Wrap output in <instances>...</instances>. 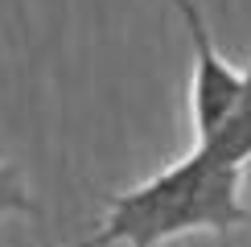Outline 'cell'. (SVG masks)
Segmentation results:
<instances>
[{"label": "cell", "instance_id": "2", "mask_svg": "<svg viewBox=\"0 0 251 247\" xmlns=\"http://www.w3.org/2000/svg\"><path fill=\"white\" fill-rule=\"evenodd\" d=\"M181 17L185 33H190V49H194V70H190V124H194V140L202 144L206 136H214L218 124L235 111L239 95H243L247 70L231 66L218 54L210 25H206L202 8L194 0H169Z\"/></svg>", "mask_w": 251, "mask_h": 247}, {"label": "cell", "instance_id": "3", "mask_svg": "<svg viewBox=\"0 0 251 247\" xmlns=\"http://www.w3.org/2000/svg\"><path fill=\"white\" fill-rule=\"evenodd\" d=\"M198 148H206L210 157H218L223 165L247 169V161H251V62H247V82H243V95H239L235 111L218 124V132L206 136Z\"/></svg>", "mask_w": 251, "mask_h": 247}, {"label": "cell", "instance_id": "1", "mask_svg": "<svg viewBox=\"0 0 251 247\" xmlns=\"http://www.w3.org/2000/svg\"><path fill=\"white\" fill-rule=\"evenodd\" d=\"M251 226V206L243 202V169L223 165L206 148L185 152L132 190L103 194V222L95 235L70 247H161L190 231H239Z\"/></svg>", "mask_w": 251, "mask_h": 247}, {"label": "cell", "instance_id": "4", "mask_svg": "<svg viewBox=\"0 0 251 247\" xmlns=\"http://www.w3.org/2000/svg\"><path fill=\"white\" fill-rule=\"evenodd\" d=\"M8 214H41V206L33 202L25 177H21V165L0 161V219Z\"/></svg>", "mask_w": 251, "mask_h": 247}]
</instances>
